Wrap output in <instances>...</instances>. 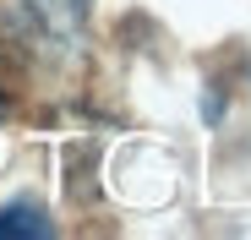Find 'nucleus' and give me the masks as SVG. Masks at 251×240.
<instances>
[{"mask_svg": "<svg viewBox=\"0 0 251 240\" xmlns=\"http://www.w3.org/2000/svg\"><path fill=\"white\" fill-rule=\"evenodd\" d=\"M55 224L38 202H6L0 208V240H50Z\"/></svg>", "mask_w": 251, "mask_h": 240, "instance_id": "1", "label": "nucleus"}, {"mask_svg": "<svg viewBox=\"0 0 251 240\" xmlns=\"http://www.w3.org/2000/svg\"><path fill=\"white\" fill-rule=\"evenodd\" d=\"M22 6L38 17V27H50L60 38H71L82 27V17H88V0H22Z\"/></svg>", "mask_w": 251, "mask_h": 240, "instance_id": "2", "label": "nucleus"}, {"mask_svg": "<svg viewBox=\"0 0 251 240\" xmlns=\"http://www.w3.org/2000/svg\"><path fill=\"white\" fill-rule=\"evenodd\" d=\"M6 104H11V93H6V76H0V115H6Z\"/></svg>", "mask_w": 251, "mask_h": 240, "instance_id": "3", "label": "nucleus"}]
</instances>
